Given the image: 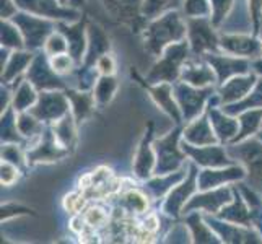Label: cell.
I'll return each instance as SVG.
<instances>
[{
    "mask_svg": "<svg viewBox=\"0 0 262 244\" xmlns=\"http://www.w3.org/2000/svg\"><path fill=\"white\" fill-rule=\"evenodd\" d=\"M187 38L191 51L195 54L215 52L220 48V39L207 18H191L187 21Z\"/></svg>",
    "mask_w": 262,
    "mask_h": 244,
    "instance_id": "7",
    "label": "cell"
},
{
    "mask_svg": "<svg viewBox=\"0 0 262 244\" xmlns=\"http://www.w3.org/2000/svg\"><path fill=\"white\" fill-rule=\"evenodd\" d=\"M54 137L60 143L64 148H69V145L74 143L75 139V125H74V119H72L70 114H66L62 119H59L54 125Z\"/></svg>",
    "mask_w": 262,
    "mask_h": 244,
    "instance_id": "33",
    "label": "cell"
},
{
    "mask_svg": "<svg viewBox=\"0 0 262 244\" xmlns=\"http://www.w3.org/2000/svg\"><path fill=\"white\" fill-rule=\"evenodd\" d=\"M2 160L5 161H10L16 166H21L23 165V155H21V150L18 148L13 143H5L4 148H2Z\"/></svg>",
    "mask_w": 262,
    "mask_h": 244,
    "instance_id": "46",
    "label": "cell"
},
{
    "mask_svg": "<svg viewBox=\"0 0 262 244\" xmlns=\"http://www.w3.org/2000/svg\"><path fill=\"white\" fill-rule=\"evenodd\" d=\"M184 13L189 18H209L213 8L210 0H184Z\"/></svg>",
    "mask_w": 262,
    "mask_h": 244,
    "instance_id": "39",
    "label": "cell"
},
{
    "mask_svg": "<svg viewBox=\"0 0 262 244\" xmlns=\"http://www.w3.org/2000/svg\"><path fill=\"white\" fill-rule=\"evenodd\" d=\"M183 150L187 157H191L197 165L204 168H223L231 166L233 161L228 158V151H225L223 147L219 145H191V143L184 142Z\"/></svg>",
    "mask_w": 262,
    "mask_h": 244,
    "instance_id": "9",
    "label": "cell"
},
{
    "mask_svg": "<svg viewBox=\"0 0 262 244\" xmlns=\"http://www.w3.org/2000/svg\"><path fill=\"white\" fill-rule=\"evenodd\" d=\"M166 4H168V0H145V4H143V13L148 16L157 15Z\"/></svg>",
    "mask_w": 262,
    "mask_h": 244,
    "instance_id": "49",
    "label": "cell"
},
{
    "mask_svg": "<svg viewBox=\"0 0 262 244\" xmlns=\"http://www.w3.org/2000/svg\"><path fill=\"white\" fill-rule=\"evenodd\" d=\"M248 109H262V78L256 81L254 88L251 90L246 98H243L241 101L234 104H227L223 107V111L227 114H241L243 111Z\"/></svg>",
    "mask_w": 262,
    "mask_h": 244,
    "instance_id": "27",
    "label": "cell"
},
{
    "mask_svg": "<svg viewBox=\"0 0 262 244\" xmlns=\"http://www.w3.org/2000/svg\"><path fill=\"white\" fill-rule=\"evenodd\" d=\"M184 142L191 143V145H212L219 137L212 127V122L205 114L201 117H195L194 121H189L187 127L184 129Z\"/></svg>",
    "mask_w": 262,
    "mask_h": 244,
    "instance_id": "17",
    "label": "cell"
},
{
    "mask_svg": "<svg viewBox=\"0 0 262 244\" xmlns=\"http://www.w3.org/2000/svg\"><path fill=\"white\" fill-rule=\"evenodd\" d=\"M59 2H60V4H62V5H64V4H66V2H69V0H59Z\"/></svg>",
    "mask_w": 262,
    "mask_h": 244,
    "instance_id": "54",
    "label": "cell"
},
{
    "mask_svg": "<svg viewBox=\"0 0 262 244\" xmlns=\"http://www.w3.org/2000/svg\"><path fill=\"white\" fill-rule=\"evenodd\" d=\"M207 223H209V227H213L216 233H220V236L223 238V241L227 242H249V241H254V242H260V239H256L259 238L257 234H252L251 231H246L243 228V225H223L220 221H215V220H210L207 218Z\"/></svg>",
    "mask_w": 262,
    "mask_h": 244,
    "instance_id": "24",
    "label": "cell"
},
{
    "mask_svg": "<svg viewBox=\"0 0 262 244\" xmlns=\"http://www.w3.org/2000/svg\"><path fill=\"white\" fill-rule=\"evenodd\" d=\"M260 139H262V135H260Z\"/></svg>",
    "mask_w": 262,
    "mask_h": 244,
    "instance_id": "55",
    "label": "cell"
},
{
    "mask_svg": "<svg viewBox=\"0 0 262 244\" xmlns=\"http://www.w3.org/2000/svg\"><path fill=\"white\" fill-rule=\"evenodd\" d=\"M49 64L52 67V70L56 72L57 75H64L69 74L72 70V65H74V57L69 56V54H59V56H52V59L49 60Z\"/></svg>",
    "mask_w": 262,
    "mask_h": 244,
    "instance_id": "45",
    "label": "cell"
},
{
    "mask_svg": "<svg viewBox=\"0 0 262 244\" xmlns=\"http://www.w3.org/2000/svg\"><path fill=\"white\" fill-rule=\"evenodd\" d=\"M220 48L231 56L239 57H259L262 56V42L254 36L245 34H225L220 38Z\"/></svg>",
    "mask_w": 262,
    "mask_h": 244,
    "instance_id": "12",
    "label": "cell"
},
{
    "mask_svg": "<svg viewBox=\"0 0 262 244\" xmlns=\"http://www.w3.org/2000/svg\"><path fill=\"white\" fill-rule=\"evenodd\" d=\"M150 93L153 96V99L157 101V104L163 109L171 119H173L176 124L181 122V109H179V104L174 98V92H173V86H171L169 81H161L157 86H153L150 90Z\"/></svg>",
    "mask_w": 262,
    "mask_h": 244,
    "instance_id": "21",
    "label": "cell"
},
{
    "mask_svg": "<svg viewBox=\"0 0 262 244\" xmlns=\"http://www.w3.org/2000/svg\"><path fill=\"white\" fill-rule=\"evenodd\" d=\"M174 98L179 104V109L183 111V117L186 121H191L194 117L201 114L204 109L205 99L212 93L210 88H197L186 83V81H179L173 86Z\"/></svg>",
    "mask_w": 262,
    "mask_h": 244,
    "instance_id": "6",
    "label": "cell"
},
{
    "mask_svg": "<svg viewBox=\"0 0 262 244\" xmlns=\"http://www.w3.org/2000/svg\"><path fill=\"white\" fill-rule=\"evenodd\" d=\"M189 51V41H181L169 44V46L161 52L160 60L157 62L148 74L150 83H161V81H176V78L181 75L183 65L186 64Z\"/></svg>",
    "mask_w": 262,
    "mask_h": 244,
    "instance_id": "2",
    "label": "cell"
},
{
    "mask_svg": "<svg viewBox=\"0 0 262 244\" xmlns=\"http://www.w3.org/2000/svg\"><path fill=\"white\" fill-rule=\"evenodd\" d=\"M205 60L213 67L220 83H225V81L230 80L231 77L248 74V70H249L248 60L238 59V56L231 57V56H223V54L209 52V54H205Z\"/></svg>",
    "mask_w": 262,
    "mask_h": 244,
    "instance_id": "11",
    "label": "cell"
},
{
    "mask_svg": "<svg viewBox=\"0 0 262 244\" xmlns=\"http://www.w3.org/2000/svg\"><path fill=\"white\" fill-rule=\"evenodd\" d=\"M239 130H238V135L234 137L233 142H241L245 140L246 137L254 134L259 125H262V109H248V111H243L241 116H239Z\"/></svg>",
    "mask_w": 262,
    "mask_h": 244,
    "instance_id": "30",
    "label": "cell"
},
{
    "mask_svg": "<svg viewBox=\"0 0 262 244\" xmlns=\"http://www.w3.org/2000/svg\"><path fill=\"white\" fill-rule=\"evenodd\" d=\"M124 204L130 212H135V213H143L148 209L147 195L135 191V189H129V191L124 194Z\"/></svg>",
    "mask_w": 262,
    "mask_h": 244,
    "instance_id": "41",
    "label": "cell"
},
{
    "mask_svg": "<svg viewBox=\"0 0 262 244\" xmlns=\"http://www.w3.org/2000/svg\"><path fill=\"white\" fill-rule=\"evenodd\" d=\"M16 4L15 0H2V18L7 20V18H12V15L15 13Z\"/></svg>",
    "mask_w": 262,
    "mask_h": 244,
    "instance_id": "51",
    "label": "cell"
},
{
    "mask_svg": "<svg viewBox=\"0 0 262 244\" xmlns=\"http://www.w3.org/2000/svg\"><path fill=\"white\" fill-rule=\"evenodd\" d=\"M195 178H197V169L192 165L191 171H189L187 179L181 186H178L176 189H173V191L169 192L168 201L165 204V212L166 213L176 216L181 210L184 209V205L189 201V197H191L199 187V183H195Z\"/></svg>",
    "mask_w": 262,
    "mask_h": 244,
    "instance_id": "16",
    "label": "cell"
},
{
    "mask_svg": "<svg viewBox=\"0 0 262 244\" xmlns=\"http://www.w3.org/2000/svg\"><path fill=\"white\" fill-rule=\"evenodd\" d=\"M20 130H18L16 121H13V113L7 111L2 116V140L5 143H15L20 142Z\"/></svg>",
    "mask_w": 262,
    "mask_h": 244,
    "instance_id": "42",
    "label": "cell"
},
{
    "mask_svg": "<svg viewBox=\"0 0 262 244\" xmlns=\"http://www.w3.org/2000/svg\"><path fill=\"white\" fill-rule=\"evenodd\" d=\"M70 51V46H69V41L66 38L64 33H52L46 44H44V52L48 54V56H59V54H66Z\"/></svg>",
    "mask_w": 262,
    "mask_h": 244,
    "instance_id": "40",
    "label": "cell"
},
{
    "mask_svg": "<svg viewBox=\"0 0 262 244\" xmlns=\"http://www.w3.org/2000/svg\"><path fill=\"white\" fill-rule=\"evenodd\" d=\"M228 155L243 163L248 174V183L252 191L262 192V142L249 139L239 145L228 147Z\"/></svg>",
    "mask_w": 262,
    "mask_h": 244,
    "instance_id": "3",
    "label": "cell"
},
{
    "mask_svg": "<svg viewBox=\"0 0 262 244\" xmlns=\"http://www.w3.org/2000/svg\"><path fill=\"white\" fill-rule=\"evenodd\" d=\"M67 155V150L54 137V132L41 134V142L28 153L30 163H41V161H54Z\"/></svg>",
    "mask_w": 262,
    "mask_h": 244,
    "instance_id": "18",
    "label": "cell"
},
{
    "mask_svg": "<svg viewBox=\"0 0 262 244\" xmlns=\"http://www.w3.org/2000/svg\"><path fill=\"white\" fill-rule=\"evenodd\" d=\"M181 78L186 83L197 86V88H209L215 81H219L213 67L209 62H199V60H186L181 70Z\"/></svg>",
    "mask_w": 262,
    "mask_h": 244,
    "instance_id": "13",
    "label": "cell"
},
{
    "mask_svg": "<svg viewBox=\"0 0 262 244\" xmlns=\"http://www.w3.org/2000/svg\"><path fill=\"white\" fill-rule=\"evenodd\" d=\"M83 218H85V221H86V225L90 228L99 230V228L106 227L107 213H106L104 209H101V207H90V209H86Z\"/></svg>",
    "mask_w": 262,
    "mask_h": 244,
    "instance_id": "43",
    "label": "cell"
},
{
    "mask_svg": "<svg viewBox=\"0 0 262 244\" xmlns=\"http://www.w3.org/2000/svg\"><path fill=\"white\" fill-rule=\"evenodd\" d=\"M178 137L179 129L169 132L166 137L155 142V151H157V174H169L178 169V166L186 160L184 150L181 151L178 147Z\"/></svg>",
    "mask_w": 262,
    "mask_h": 244,
    "instance_id": "5",
    "label": "cell"
},
{
    "mask_svg": "<svg viewBox=\"0 0 262 244\" xmlns=\"http://www.w3.org/2000/svg\"><path fill=\"white\" fill-rule=\"evenodd\" d=\"M249 10L252 20H254V28H257V18L262 10V0H249Z\"/></svg>",
    "mask_w": 262,
    "mask_h": 244,
    "instance_id": "50",
    "label": "cell"
},
{
    "mask_svg": "<svg viewBox=\"0 0 262 244\" xmlns=\"http://www.w3.org/2000/svg\"><path fill=\"white\" fill-rule=\"evenodd\" d=\"M142 227L145 228L147 231H150V233H155V231L160 228V220H158V216H157V215H150V216H147Z\"/></svg>",
    "mask_w": 262,
    "mask_h": 244,
    "instance_id": "52",
    "label": "cell"
},
{
    "mask_svg": "<svg viewBox=\"0 0 262 244\" xmlns=\"http://www.w3.org/2000/svg\"><path fill=\"white\" fill-rule=\"evenodd\" d=\"M28 80L39 90H56L64 86L44 56H36L33 59V64L28 69Z\"/></svg>",
    "mask_w": 262,
    "mask_h": 244,
    "instance_id": "14",
    "label": "cell"
},
{
    "mask_svg": "<svg viewBox=\"0 0 262 244\" xmlns=\"http://www.w3.org/2000/svg\"><path fill=\"white\" fill-rule=\"evenodd\" d=\"M220 218L248 227V223L252 220V210L251 207H246V204L243 202V198L238 194H234V202L231 201L223 207L220 210Z\"/></svg>",
    "mask_w": 262,
    "mask_h": 244,
    "instance_id": "25",
    "label": "cell"
},
{
    "mask_svg": "<svg viewBox=\"0 0 262 244\" xmlns=\"http://www.w3.org/2000/svg\"><path fill=\"white\" fill-rule=\"evenodd\" d=\"M106 10L111 13L113 18L124 23H134L139 15L142 0H103Z\"/></svg>",
    "mask_w": 262,
    "mask_h": 244,
    "instance_id": "23",
    "label": "cell"
},
{
    "mask_svg": "<svg viewBox=\"0 0 262 244\" xmlns=\"http://www.w3.org/2000/svg\"><path fill=\"white\" fill-rule=\"evenodd\" d=\"M110 49V39L106 38L103 30L96 25L88 26V51H86V64H93L95 60L106 54Z\"/></svg>",
    "mask_w": 262,
    "mask_h": 244,
    "instance_id": "26",
    "label": "cell"
},
{
    "mask_svg": "<svg viewBox=\"0 0 262 244\" xmlns=\"http://www.w3.org/2000/svg\"><path fill=\"white\" fill-rule=\"evenodd\" d=\"M18 179V166L10 161L2 160V186H12Z\"/></svg>",
    "mask_w": 262,
    "mask_h": 244,
    "instance_id": "47",
    "label": "cell"
},
{
    "mask_svg": "<svg viewBox=\"0 0 262 244\" xmlns=\"http://www.w3.org/2000/svg\"><path fill=\"white\" fill-rule=\"evenodd\" d=\"M38 101V96L33 88V83L28 81H21V85L18 86L15 98H13V109L16 113H25L26 109H31V107Z\"/></svg>",
    "mask_w": 262,
    "mask_h": 244,
    "instance_id": "32",
    "label": "cell"
},
{
    "mask_svg": "<svg viewBox=\"0 0 262 244\" xmlns=\"http://www.w3.org/2000/svg\"><path fill=\"white\" fill-rule=\"evenodd\" d=\"M187 225L192 231V236L195 238L194 241L199 242H213L215 234L209 230V225H204L201 220V215L192 213L191 216H187Z\"/></svg>",
    "mask_w": 262,
    "mask_h": 244,
    "instance_id": "38",
    "label": "cell"
},
{
    "mask_svg": "<svg viewBox=\"0 0 262 244\" xmlns=\"http://www.w3.org/2000/svg\"><path fill=\"white\" fill-rule=\"evenodd\" d=\"M60 31L66 34V38L69 41V46H70V54L72 57L80 60L82 59V54L85 46H88V39L85 41V36H83V26L78 25V26H64L60 25Z\"/></svg>",
    "mask_w": 262,
    "mask_h": 244,
    "instance_id": "31",
    "label": "cell"
},
{
    "mask_svg": "<svg viewBox=\"0 0 262 244\" xmlns=\"http://www.w3.org/2000/svg\"><path fill=\"white\" fill-rule=\"evenodd\" d=\"M16 7L21 10L44 16V18H57V20H77L78 13L70 8H64L59 0H15Z\"/></svg>",
    "mask_w": 262,
    "mask_h": 244,
    "instance_id": "10",
    "label": "cell"
},
{
    "mask_svg": "<svg viewBox=\"0 0 262 244\" xmlns=\"http://www.w3.org/2000/svg\"><path fill=\"white\" fill-rule=\"evenodd\" d=\"M187 26L178 12H168L153 20L145 30V48L153 56H161L169 44L186 39Z\"/></svg>",
    "mask_w": 262,
    "mask_h": 244,
    "instance_id": "1",
    "label": "cell"
},
{
    "mask_svg": "<svg viewBox=\"0 0 262 244\" xmlns=\"http://www.w3.org/2000/svg\"><path fill=\"white\" fill-rule=\"evenodd\" d=\"M150 135L151 132L148 130V134L145 135V139L140 143L139 151H137V158H135V174L142 179H147L151 173V168H153V163H155V155L150 148Z\"/></svg>",
    "mask_w": 262,
    "mask_h": 244,
    "instance_id": "28",
    "label": "cell"
},
{
    "mask_svg": "<svg viewBox=\"0 0 262 244\" xmlns=\"http://www.w3.org/2000/svg\"><path fill=\"white\" fill-rule=\"evenodd\" d=\"M256 75L248 74V75H236L227 80L220 88V101L227 106V104H234L241 101L243 98H246L249 92L256 85Z\"/></svg>",
    "mask_w": 262,
    "mask_h": 244,
    "instance_id": "15",
    "label": "cell"
},
{
    "mask_svg": "<svg viewBox=\"0 0 262 244\" xmlns=\"http://www.w3.org/2000/svg\"><path fill=\"white\" fill-rule=\"evenodd\" d=\"M42 121H39L38 117L31 113H20L16 119V125L18 130H20L21 135L25 137H33V135L42 134Z\"/></svg>",
    "mask_w": 262,
    "mask_h": 244,
    "instance_id": "36",
    "label": "cell"
},
{
    "mask_svg": "<svg viewBox=\"0 0 262 244\" xmlns=\"http://www.w3.org/2000/svg\"><path fill=\"white\" fill-rule=\"evenodd\" d=\"M246 171L239 168V166H230L227 169H209L202 171L199 174V189L202 191H210V189L220 187L225 183H230V181H236L245 178Z\"/></svg>",
    "mask_w": 262,
    "mask_h": 244,
    "instance_id": "19",
    "label": "cell"
},
{
    "mask_svg": "<svg viewBox=\"0 0 262 244\" xmlns=\"http://www.w3.org/2000/svg\"><path fill=\"white\" fill-rule=\"evenodd\" d=\"M254 69H256L257 74H260V75H262V60H257V62H254Z\"/></svg>",
    "mask_w": 262,
    "mask_h": 244,
    "instance_id": "53",
    "label": "cell"
},
{
    "mask_svg": "<svg viewBox=\"0 0 262 244\" xmlns=\"http://www.w3.org/2000/svg\"><path fill=\"white\" fill-rule=\"evenodd\" d=\"M70 103L69 99L59 92H44L39 95L38 101L30 109L39 121L57 122L66 114H69Z\"/></svg>",
    "mask_w": 262,
    "mask_h": 244,
    "instance_id": "8",
    "label": "cell"
},
{
    "mask_svg": "<svg viewBox=\"0 0 262 244\" xmlns=\"http://www.w3.org/2000/svg\"><path fill=\"white\" fill-rule=\"evenodd\" d=\"M233 201L231 197V191L230 189H216V191L212 192H207L202 195H197L195 198H192L191 202L184 205L183 212H189V210H194V209H205L207 212H212L216 213L220 212V209L223 205H227Z\"/></svg>",
    "mask_w": 262,
    "mask_h": 244,
    "instance_id": "20",
    "label": "cell"
},
{
    "mask_svg": "<svg viewBox=\"0 0 262 244\" xmlns=\"http://www.w3.org/2000/svg\"><path fill=\"white\" fill-rule=\"evenodd\" d=\"M33 62V54L31 52H13L10 57H8V62L4 67L2 72V81L4 83H10L12 80H15V77H18L21 72L28 67Z\"/></svg>",
    "mask_w": 262,
    "mask_h": 244,
    "instance_id": "29",
    "label": "cell"
},
{
    "mask_svg": "<svg viewBox=\"0 0 262 244\" xmlns=\"http://www.w3.org/2000/svg\"><path fill=\"white\" fill-rule=\"evenodd\" d=\"M86 195L85 192H70L64 197V209L69 212V213H80L86 205Z\"/></svg>",
    "mask_w": 262,
    "mask_h": 244,
    "instance_id": "44",
    "label": "cell"
},
{
    "mask_svg": "<svg viewBox=\"0 0 262 244\" xmlns=\"http://www.w3.org/2000/svg\"><path fill=\"white\" fill-rule=\"evenodd\" d=\"M209 117H210L212 127H213L216 137H219L220 142L234 140V137L238 135L239 121L233 119V117H228L227 113H225V114L220 113L215 106L209 107Z\"/></svg>",
    "mask_w": 262,
    "mask_h": 244,
    "instance_id": "22",
    "label": "cell"
},
{
    "mask_svg": "<svg viewBox=\"0 0 262 244\" xmlns=\"http://www.w3.org/2000/svg\"><path fill=\"white\" fill-rule=\"evenodd\" d=\"M116 88H117V83L113 78V75H103L98 80L96 88H95V101L101 106L110 103L114 92H116Z\"/></svg>",
    "mask_w": 262,
    "mask_h": 244,
    "instance_id": "35",
    "label": "cell"
},
{
    "mask_svg": "<svg viewBox=\"0 0 262 244\" xmlns=\"http://www.w3.org/2000/svg\"><path fill=\"white\" fill-rule=\"evenodd\" d=\"M114 70H116V62L111 54L106 52L96 60V72H99L101 75H113Z\"/></svg>",
    "mask_w": 262,
    "mask_h": 244,
    "instance_id": "48",
    "label": "cell"
},
{
    "mask_svg": "<svg viewBox=\"0 0 262 244\" xmlns=\"http://www.w3.org/2000/svg\"><path fill=\"white\" fill-rule=\"evenodd\" d=\"M25 44L23 34L18 30L16 25H12L10 21H2V46L12 48V49H21Z\"/></svg>",
    "mask_w": 262,
    "mask_h": 244,
    "instance_id": "37",
    "label": "cell"
},
{
    "mask_svg": "<svg viewBox=\"0 0 262 244\" xmlns=\"http://www.w3.org/2000/svg\"><path fill=\"white\" fill-rule=\"evenodd\" d=\"M72 109H74L75 121H82L90 114L92 107L95 106V96H90L88 93H69Z\"/></svg>",
    "mask_w": 262,
    "mask_h": 244,
    "instance_id": "34",
    "label": "cell"
},
{
    "mask_svg": "<svg viewBox=\"0 0 262 244\" xmlns=\"http://www.w3.org/2000/svg\"><path fill=\"white\" fill-rule=\"evenodd\" d=\"M13 23L21 31L25 44L30 49H36L46 44L48 38L52 34V23L46 18L33 13H18L13 18Z\"/></svg>",
    "mask_w": 262,
    "mask_h": 244,
    "instance_id": "4",
    "label": "cell"
}]
</instances>
